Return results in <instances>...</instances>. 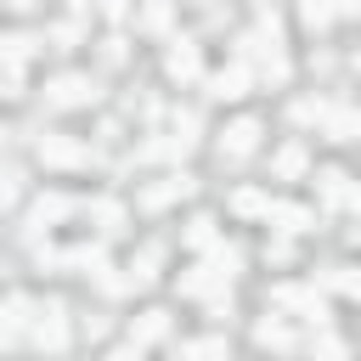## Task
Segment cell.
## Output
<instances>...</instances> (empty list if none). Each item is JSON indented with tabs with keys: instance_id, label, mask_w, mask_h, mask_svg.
Here are the masks:
<instances>
[{
	"instance_id": "6da1fadb",
	"label": "cell",
	"mask_w": 361,
	"mask_h": 361,
	"mask_svg": "<svg viewBox=\"0 0 361 361\" xmlns=\"http://www.w3.org/2000/svg\"><path fill=\"white\" fill-rule=\"evenodd\" d=\"M45 102H51V107H85V102H96V85H90L85 73H56V79L45 85Z\"/></svg>"
},
{
	"instance_id": "7a4b0ae2",
	"label": "cell",
	"mask_w": 361,
	"mask_h": 361,
	"mask_svg": "<svg viewBox=\"0 0 361 361\" xmlns=\"http://www.w3.org/2000/svg\"><path fill=\"white\" fill-rule=\"evenodd\" d=\"M28 327H34V299H28V293H11V299L0 305V338L17 344Z\"/></svg>"
},
{
	"instance_id": "3957f363",
	"label": "cell",
	"mask_w": 361,
	"mask_h": 361,
	"mask_svg": "<svg viewBox=\"0 0 361 361\" xmlns=\"http://www.w3.org/2000/svg\"><path fill=\"white\" fill-rule=\"evenodd\" d=\"M34 344L39 350H62L68 344V316H62V305H45V310H34Z\"/></svg>"
},
{
	"instance_id": "277c9868",
	"label": "cell",
	"mask_w": 361,
	"mask_h": 361,
	"mask_svg": "<svg viewBox=\"0 0 361 361\" xmlns=\"http://www.w3.org/2000/svg\"><path fill=\"white\" fill-rule=\"evenodd\" d=\"M226 288H231V276H220L209 259H203L197 271L180 276V293H192V299H226Z\"/></svg>"
},
{
	"instance_id": "5b68a950",
	"label": "cell",
	"mask_w": 361,
	"mask_h": 361,
	"mask_svg": "<svg viewBox=\"0 0 361 361\" xmlns=\"http://www.w3.org/2000/svg\"><path fill=\"white\" fill-rule=\"evenodd\" d=\"M282 310H299L305 322H316V327H327V305H322V293H310V288H276L271 293Z\"/></svg>"
},
{
	"instance_id": "8992f818",
	"label": "cell",
	"mask_w": 361,
	"mask_h": 361,
	"mask_svg": "<svg viewBox=\"0 0 361 361\" xmlns=\"http://www.w3.org/2000/svg\"><path fill=\"white\" fill-rule=\"evenodd\" d=\"M316 186H322V203H327V209H355V180H350L344 169H322Z\"/></svg>"
},
{
	"instance_id": "52a82bcc",
	"label": "cell",
	"mask_w": 361,
	"mask_h": 361,
	"mask_svg": "<svg viewBox=\"0 0 361 361\" xmlns=\"http://www.w3.org/2000/svg\"><path fill=\"white\" fill-rule=\"evenodd\" d=\"M254 147H259V124H254V118H237V124L220 135V152H226V158H243V152H254Z\"/></svg>"
},
{
	"instance_id": "ba28073f",
	"label": "cell",
	"mask_w": 361,
	"mask_h": 361,
	"mask_svg": "<svg viewBox=\"0 0 361 361\" xmlns=\"http://www.w3.org/2000/svg\"><path fill=\"white\" fill-rule=\"evenodd\" d=\"M39 158H45V164H90V152H85L79 141H68V135H45V141H39Z\"/></svg>"
},
{
	"instance_id": "9c48e42d",
	"label": "cell",
	"mask_w": 361,
	"mask_h": 361,
	"mask_svg": "<svg viewBox=\"0 0 361 361\" xmlns=\"http://www.w3.org/2000/svg\"><path fill=\"white\" fill-rule=\"evenodd\" d=\"M192 192V175H169L164 186H147L141 192V209H164V203H175V197H186Z\"/></svg>"
},
{
	"instance_id": "30bf717a",
	"label": "cell",
	"mask_w": 361,
	"mask_h": 361,
	"mask_svg": "<svg viewBox=\"0 0 361 361\" xmlns=\"http://www.w3.org/2000/svg\"><path fill=\"white\" fill-rule=\"evenodd\" d=\"M169 333V316L164 310H141L135 322H130V344H158Z\"/></svg>"
},
{
	"instance_id": "8fae6325",
	"label": "cell",
	"mask_w": 361,
	"mask_h": 361,
	"mask_svg": "<svg viewBox=\"0 0 361 361\" xmlns=\"http://www.w3.org/2000/svg\"><path fill=\"white\" fill-rule=\"evenodd\" d=\"M231 350H226V338L220 333H209V338H192V344H180V361H226Z\"/></svg>"
},
{
	"instance_id": "7c38bea8",
	"label": "cell",
	"mask_w": 361,
	"mask_h": 361,
	"mask_svg": "<svg viewBox=\"0 0 361 361\" xmlns=\"http://www.w3.org/2000/svg\"><path fill=\"white\" fill-rule=\"evenodd\" d=\"M209 90H214L220 102H237V96L248 90V68H226V73H214V79H209Z\"/></svg>"
},
{
	"instance_id": "4fadbf2b",
	"label": "cell",
	"mask_w": 361,
	"mask_h": 361,
	"mask_svg": "<svg viewBox=\"0 0 361 361\" xmlns=\"http://www.w3.org/2000/svg\"><path fill=\"white\" fill-rule=\"evenodd\" d=\"M186 152H192V135H180V130H175V135H158V141L141 147V158H186Z\"/></svg>"
},
{
	"instance_id": "5bb4252c",
	"label": "cell",
	"mask_w": 361,
	"mask_h": 361,
	"mask_svg": "<svg viewBox=\"0 0 361 361\" xmlns=\"http://www.w3.org/2000/svg\"><path fill=\"white\" fill-rule=\"evenodd\" d=\"M169 73H175V79H197V45H192V39H175V51H169Z\"/></svg>"
},
{
	"instance_id": "9a60e30c",
	"label": "cell",
	"mask_w": 361,
	"mask_h": 361,
	"mask_svg": "<svg viewBox=\"0 0 361 361\" xmlns=\"http://www.w3.org/2000/svg\"><path fill=\"white\" fill-rule=\"evenodd\" d=\"M68 214H73V203L51 192V197H39V203H34V214H28V220H34V226H56V220H68Z\"/></svg>"
},
{
	"instance_id": "2e32d148",
	"label": "cell",
	"mask_w": 361,
	"mask_h": 361,
	"mask_svg": "<svg viewBox=\"0 0 361 361\" xmlns=\"http://www.w3.org/2000/svg\"><path fill=\"white\" fill-rule=\"evenodd\" d=\"M265 220H276L282 231H305V226H310V209H299V203H271Z\"/></svg>"
},
{
	"instance_id": "e0dca14e",
	"label": "cell",
	"mask_w": 361,
	"mask_h": 361,
	"mask_svg": "<svg viewBox=\"0 0 361 361\" xmlns=\"http://www.w3.org/2000/svg\"><path fill=\"white\" fill-rule=\"evenodd\" d=\"M254 338H259L265 350H293V333H288V322H282V316L259 322V327H254Z\"/></svg>"
},
{
	"instance_id": "ac0fdd59",
	"label": "cell",
	"mask_w": 361,
	"mask_h": 361,
	"mask_svg": "<svg viewBox=\"0 0 361 361\" xmlns=\"http://www.w3.org/2000/svg\"><path fill=\"white\" fill-rule=\"evenodd\" d=\"M0 56H6V68H23L34 56V39L28 34H11V39H0Z\"/></svg>"
},
{
	"instance_id": "d6986e66",
	"label": "cell",
	"mask_w": 361,
	"mask_h": 361,
	"mask_svg": "<svg viewBox=\"0 0 361 361\" xmlns=\"http://www.w3.org/2000/svg\"><path fill=\"white\" fill-rule=\"evenodd\" d=\"M322 288H333V293H361V276H355L350 265H333V271H322Z\"/></svg>"
},
{
	"instance_id": "ffe728a7",
	"label": "cell",
	"mask_w": 361,
	"mask_h": 361,
	"mask_svg": "<svg viewBox=\"0 0 361 361\" xmlns=\"http://www.w3.org/2000/svg\"><path fill=\"white\" fill-rule=\"evenodd\" d=\"M350 135H355V113H350V107L327 113V141H350Z\"/></svg>"
},
{
	"instance_id": "44dd1931",
	"label": "cell",
	"mask_w": 361,
	"mask_h": 361,
	"mask_svg": "<svg viewBox=\"0 0 361 361\" xmlns=\"http://www.w3.org/2000/svg\"><path fill=\"white\" fill-rule=\"evenodd\" d=\"M299 169H305V147L293 141V147H282V152H276V175H282V180H293Z\"/></svg>"
},
{
	"instance_id": "7402d4cb",
	"label": "cell",
	"mask_w": 361,
	"mask_h": 361,
	"mask_svg": "<svg viewBox=\"0 0 361 361\" xmlns=\"http://www.w3.org/2000/svg\"><path fill=\"white\" fill-rule=\"evenodd\" d=\"M90 214H96V220H102V231H107V237H113V231H124V209H118V203H113V197H102V203H96V209H90Z\"/></svg>"
},
{
	"instance_id": "603a6c76",
	"label": "cell",
	"mask_w": 361,
	"mask_h": 361,
	"mask_svg": "<svg viewBox=\"0 0 361 361\" xmlns=\"http://www.w3.org/2000/svg\"><path fill=\"white\" fill-rule=\"evenodd\" d=\"M186 243H192V248H214V220H209V214H197V220L186 226Z\"/></svg>"
},
{
	"instance_id": "cb8c5ba5",
	"label": "cell",
	"mask_w": 361,
	"mask_h": 361,
	"mask_svg": "<svg viewBox=\"0 0 361 361\" xmlns=\"http://www.w3.org/2000/svg\"><path fill=\"white\" fill-rule=\"evenodd\" d=\"M316 361H350V355H344V344H338L333 333H322V338H316Z\"/></svg>"
},
{
	"instance_id": "d4e9b609",
	"label": "cell",
	"mask_w": 361,
	"mask_h": 361,
	"mask_svg": "<svg viewBox=\"0 0 361 361\" xmlns=\"http://www.w3.org/2000/svg\"><path fill=\"white\" fill-rule=\"evenodd\" d=\"M271 209V197H259V192H237V214H265Z\"/></svg>"
},
{
	"instance_id": "484cf974",
	"label": "cell",
	"mask_w": 361,
	"mask_h": 361,
	"mask_svg": "<svg viewBox=\"0 0 361 361\" xmlns=\"http://www.w3.org/2000/svg\"><path fill=\"white\" fill-rule=\"evenodd\" d=\"M293 118H299V124H310V118H327V102H299V107H293Z\"/></svg>"
},
{
	"instance_id": "4316f807",
	"label": "cell",
	"mask_w": 361,
	"mask_h": 361,
	"mask_svg": "<svg viewBox=\"0 0 361 361\" xmlns=\"http://www.w3.org/2000/svg\"><path fill=\"white\" fill-rule=\"evenodd\" d=\"M107 361H141V344H118V350H113Z\"/></svg>"
},
{
	"instance_id": "83f0119b",
	"label": "cell",
	"mask_w": 361,
	"mask_h": 361,
	"mask_svg": "<svg viewBox=\"0 0 361 361\" xmlns=\"http://www.w3.org/2000/svg\"><path fill=\"white\" fill-rule=\"evenodd\" d=\"M11 197H17V186H11V175H0V209H6Z\"/></svg>"
},
{
	"instance_id": "f1b7e54d",
	"label": "cell",
	"mask_w": 361,
	"mask_h": 361,
	"mask_svg": "<svg viewBox=\"0 0 361 361\" xmlns=\"http://www.w3.org/2000/svg\"><path fill=\"white\" fill-rule=\"evenodd\" d=\"M6 6H28V0H6Z\"/></svg>"
},
{
	"instance_id": "f546056e",
	"label": "cell",
	"mask_w": 361,
	"mask_h": 361,
	"mask_svg": "<svg viewBox=\"0 0 361 361\" xmlns=\"http://www.w3.org/2000/svg\"><path fill=\"white\" fill-rule=\"evenodd\" d=\"M73 6H90V0H73Z\"/></svg>"
}]
</instances>
